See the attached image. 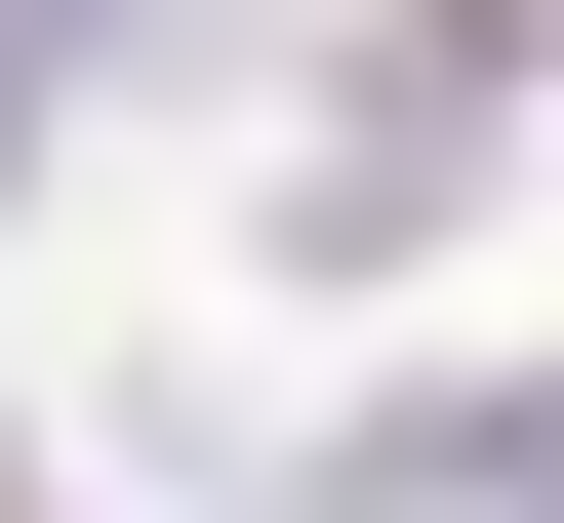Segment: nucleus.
I'll list each match as a JSON object with an SVG mask.
<instances>
[{
	"label": "nucleus",
	"instance_id": "f257e3e1",
	"mask_svg": "<svg viewBox=\"0 0 564 523\" xmlns=\"http://www.w3.org/2000/svg\"><path fill=\"white\" fill-rule=\"evenodd\" d=\"M484 162H524V0H403L364 81H323V162H282V242L403 282V242H484Z\"/></svg>",
	"mask_w": 564,
	"mask_h": 523
}]
</instances>
